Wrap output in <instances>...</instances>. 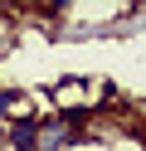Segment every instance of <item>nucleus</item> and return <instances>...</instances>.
Listing matches in <instances>:
<instances>
[{
  "mask_svg": "<svg viewBox=\"0 0 146 151\" xmlns=\"http://www.w3.org/2000/svg\"><path fill=\"white\" fill-rule=\"evenodd\" d=\"M83 122L88 112H58V117L39 122V151H63L73 141H83Z\"/></svg>",
  "mask_w": 146,
  "mask_h": 151,
  "instance_id": "nucleus-1",
  "label": "nucleus"
},
{
  "mask_svg": "<svg viewBox=\"0 0 146 151\" xmlns=\"http://www.w3.org/2000/svg\"><path fill=\"white\" fill-rule=\"evenodd\" d=\"M5 146L10 151H39V117H15L5 127Z\"/></svg>",
  "mask_w": 146,
  "mask_h": 151,
  "instance_id": "nucleus-2",
  "label": "nucleus"
}]
</instances>
